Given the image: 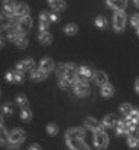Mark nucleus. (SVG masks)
<instances>
[{"label":"nucleus","instance_id":"nucleus-1","mask_svg":"<svg viewBox=\"0 0 139 150\" xmlns=\"http://www.w3.org/2000/svg\"><path fill=\"white\" fill-rule=\"evenodd\" d=\"M55 72L60 78H68L74 84L78 81V68L76 67V64H58Z\"/></svg>","mask_w":139,"mask_h":150},{"label":"nucleus","instance_id":"nucleus-2","mask_svg":"<svg viewBox=\"0 0 139 150\" xmlns=\"http://www.w3.org/2000/svg\"><path fill=\"white\" fill-rule=\"evenodd\" d=\"M25 139H26V133L22 130V129H15V130H12L7 134V142H9V144H12V146L20 144Z\"/></svg>","mask_w":139,"mask_h":150},{"label":"nucleus","instance_id":"nucleus-3","mask_svg":"<svg viewBox=\"0 0 139 150\" xmlns=\"http://www.w3.org/2000/svg\"><path fill=\"white\" fill-rule=\"evenodd\" d=\"M94 146L99 150L106 149L109 146V136L104 130H99L94 133Z\"/></svg>","mask_w":139,"mask_h":150},{"label":"nucleus","instance_id":"nucleus-4","mask_svg":"<svg viewBox=\"0 0 139 150\" xmlns=\"http://www.w3.org/2000/svg\"><path fill=\"white\" fill-rule=\"evenodd\" d=\"M125 25H126V15H125V10H120V12H115L113 15V28L116 32H122L125 29Z\"/></svg>","mask_w":139,"mask_h":150},{"label":"nucleus","instance_id":"nucleus-5","mask_svg":"<svg viewBox=\"0 0 139 150\" xmlns=\"http://www.w3.org/2000/svg\"><path fill=\"white\" fill-rule=\"evenodd\" d=\"M74 93L77 94L78 97H87L90 94V85H88V82L78 79L74 84Z\"/></svg>","mask_w":139,"mask_h":150},{"label":"nucleus","instance_id":"nucleus-6","mask_svg":"<svg viewBox=\"0 0 139 150\" xmlns=\"http://www.w3.org/2000/svg\"><path fill=\"white\" fill-rule=\"evenodd\" d=\"M16 28H18V30H19L20 35H26V33H29V30L32 29V19L29 18H22L19 19V22L16 23Z\"/></svg>","mask_w":139,"mask_h":150},{"label":"nucleus","instance_id":"nucleus-7","mask_svg":"<svg viewBox=\"0 0 139 150\" xmlns=\"http://www.w3.org/2000/svg\"><path fill=\"white\" fill-rule=\"evenodd\" d=\"M67 146L71 150H90V147L83 142V140H77V139H65Z\"/></svg>","mask_w":139,"mask_h":150},{"label":"nucleus","instance_id":"nucleus-8","mask_svg":"<svg viewBox=\"0 0 139 150\" xmlns=\"http://www.w3.org/2000/svg\"><path fill=\"white\" fill-rule=\"evenodd\" d=\"M34 68H35V61L32 58H26V59L18 62V65H16V69L22 71V72H25V71H32L34 72Z\"/></svg>","mask_w":139,"mask_h":150},{"label":"nucleus","instance_id":"nucleus-9","mask_svg":"<svg viewBox=\"0 0 139 150\" xmlns=\"http://www.w3.org/2000/svg\"><path fill=\"white\" fill-rule=\"evenodd\" d=\"M86 137V130L81 127H74L70 129L65 133V139H77V140H83Z\"/></svg>","mask_w":139,"mask_h":150},{"label":"nucleus","instance_id":"nucleus-10","mask_svg":"<svg viewBox=\"0 0 139 150\" xmlns=\"http://www.w3.org/2000/svg\"><path fill=\"white\" fill-rule=\"evenodd\" d=\"M84 124H86V127L88 129V130L91 131H99V130H104V127L101 126V123H99L96 118H93V117H86V120H84Z\"/></svg>","mask_w":139,"mask_h":150},{"label":"nucleus","instance_id":"nucleus-11","mask_svg":"<svg viewBox=\"0 0 139 150\" xmlns=\"http://www.w3.org/2000/svg\"><path fill=\"white\" fill-rule=\"evenodd\" d=\"M106 4L115 12H120L125 10V7L128 6V0H106Z\"/></svg>","mask_w":139,"mask_h":150},{"label":"nucleus","instance_id":"nucleus-12","mask_svg":"<svg viewBox=\"0 0 139 150\" xmlns=\"http://www.w3.org/2000/svg\"><path fill=\"white\" fill-rule=\"evenodd\" d=\"M118 123H119V120H118L116 114H107V115H104V118L101 120V126H103L104 129L116 127Z\"/></svg>","mask_w":139,"mask_h":150},{"label":"nucleus","instance_id":"nucleus-13","mask_svg":"<svg viewBox=\"0 0 139 150\" xmlns=\"http://www.w3.org/2000/svg\"><path fill=\"white\" fill-rule=\"evenodd\" d=\"M49 23H51L49 13H46V12H41V15H39V29H41V32H46L48 28H49Z\"/></svg>","mask_w":139,"mask_h":150},{"label":"nucleus","instance_id":"nucleus-14","mask_svg":"<svg viewBox=\"0 0 139 150\" xmlns=\"http://www.w3.org/2000/svg\"><path fill=\"white\" fill-rule=\"evenodd\" d=\"M54 68H55V62H54V59H52V58H43V59L41 61L39 69H42V71H45V72H48V74H49Z\"/></svg>","mask_w":139,"mask_h":150},{"label":"nucleus","instance_id":"nucleus-15","mask_svg":"<svg viewBox=\"0 0 139 150\" xmlns=\"http://www.w3.org/2000/svg\"><path fill=\"white\" fill-rule=\"evenodd\" d=\"M93 79H94V82L97 84V85H100V87H103L104 84H109L107 82V74L104 72V71H96L94 72V75H93Z\"/></svg>","mask_w":139,"mask_h":150},{"label":"nucleus","instance_id":"nucleus-16","mask_svg":"<svg viewBox=\"0 0 139 150\" xmlns=\"http://www.w3.org/2000/svg\"><path fill=\"white\" fill-rule=\"evenodd\" d=\"M93 75H94V72L88 67H80L78 68V79H81V81H87V79L93 78Z\"/></svg>","mask_w":139,"mask_h":150},{"label":"nucleus","instance_id":"nucleus-17","mask_svg":"<svg viewBox=\"0 0 139 150\" xmlns=\"http://www.w3.org/2000/svg\"><path fill=\"white\" fill-rule=\"evenodd\" d=\"M15 13H16V16L18 18H28L29 16V7H28V4H25V3H19V4H16V9H15Z\"/></svg>","mask_w":139,"mask_h":150},{"label":"nucleus","instance_id":"nucleus-18","mask_svg":"<svg viewBox=\"0 0 139 150\" xmlns=\"http://www.w3.org/2000/svg\"><path fill=\"white\" fill-rule=\"evenodd\" d=\"M38 40H39V43H42V45H51L52 40H54V38H52V35L49 32H39Z\"/></svg>","mask_w":139,"mask_h":150},{"label":"nucleus","instance_id":"nucleus-19","mask_svg":"<svg viewBox=\"0 0 139 150\" xmlns=\"http://www.w3.org/2000/svg\"><path fill=\"white\" fill-rule=\"evenodd\" d=\"M48 3H49V6H51L54 10H57V12H62V10H65V7H67V4H65L64 0H48Z\"/></svg>","mask_w":139,"mask_h":150},{"label":"nucleus","instance_id":"nucleus-20","mask_svg":"<svg viewBox=\"0 0 139 150\" xmlns=\"http://www.w3.org/2000/svg\"><path fill=\"white\" fill-rule=\"evenodd\" d=\"M115 93V87L112 85V84H104L101 88H100V94L103 95V97H112Z\"/></svg>","mask_w":139,"mask_h":150},{"label":"nucleus","instance_id":"nucleus-21","mask_svg":"<svg viewBox=\"0 0 139 150\" xmlns=\"http://www.w3.org/2000/svg\"><path fill=\"white\" fill-rule=\"evenodd\" d=\"M6 32V36H7V39H10V40H16L18 38H19V30H18V28L16 26H13V28H9L7 30H4Z\"/></svg>","mask_w":139,"mask_h":150},{"label":"nucleus","instance_id":"nucleus-22","mask_svg":"<svg viewBox=\"0 0 139 150\" xmlns=\"http://www.w3.org/2000/svg\"><path fill=\"white\" fill-rule=\"evenodd\" d=\"M128 131H129V127H128L126 121H125V120L119 121L118 126H116V134H118V136H123V134H126Z\"/></svg>","mask_w":139,"mask_h":150},{"label":"nucleus","instance_id":"nucleus-23","mask_svg":"<svg viewBox=\"0 0 139 150\" xmlns=\"http://www.w3.org/2000/svg\"><path fill=\"white\" fill-rule=\"evenodd\" d=\"M77 32H78V26H77L76 23H68V25L64 28V33H65V35L73 36V35H76Z\"/></svg>","mask_w":139,"mask_h":150},{"label":"nucleus","instance_id":"nucleus-24","mask_svg":"<svg viewBox=\"0 0 139 150\" xmlns=\"http://www.w3.org/2000/svg\"><path fill=\"white\" fill-rule=\"evenodd\" d=\"M46 76H48V72H45V71H42V69H35V71L32 72V79H34V81H43Z\"/></svg>","mask_w":139,"mask_h":150},{"label":"nucleus","instance_id":"nucleus-25","mask_svg":"<svg viewBox=\"0 0 139 150\" xmlns=\"http://www.w3.org/2000/svg\"><path fill=\"white\" fill-rule=\"evenodd\" d=\"M119 111L122 112L123 115H126V117H128V115H130V112L133 111V108H132V105H130V104L125 103V104H122V105L119 107Z\"/></svg>","mask_w":139,"mask_h":150},{"label":"nucleus","instance_id":"nucleus-26","mask_svg":"<svg viewBox=\"0 0 139 150\" xmlns=\"http://www.w3.org/2000/svg\"><path fill=\"white\" fill-rule=\"evenodd\" d=\"M15 45L18 46V48H26L28 46V39H26V36L25 35H19V38L15 40Z\"/></svg>","mask_w":139,"mask_h":150},{"label":"nucleus","instance_id":"nucleus-27","mask_svg":"<svg viewBox=\"0 0 139 150\" xmlns=\"http://www.w3.org/2000/svg\"><path fill=\"white\" fill-rule=\"evenodd\" d=\"M128 137H132V139H136V140H139V126L138 124H135V126H132L130 129H129V131H128Z\"/></svg>","mask_w":139,"mask_h":150},{"label":"nucleus","instance_id":"nucleus-28","mask_svg":"<svg viewBox=\"0 0 139 150\" xmlns=\"http://www.w3.org/2000/svg\"><path fill=\"white\" fill-rule=\"evenodd\" d=\"M20 118L23 120V121H31V118H32V111L26 107V108H22V111H20Z\"/></svg>","mask_w":139,"mask_h":150},{"label":"nucleus","instance_id":"nucleus-29","mask_svg":"<svg viewBox=\"0 0 139 150\" xmlns=\"http://www.w3.org/2000/svg\"><path fill=\"white\" fill-rule=\"evenodd\" d=\"M46 133H48L49 136H55V134L58 133V126H57L55 123H49V124L46 126Z\"/></svg>","mask_w":139,"mask_h":150},{"label":"nucleus","instance_id":"nucleus-30","mask_svg":"<svg viewBox=\"0 0 139 150\" xmlns=\"http://www.w3.org/2000/svg\"><path fill=\"white\" fill-rule=\"evenodd\" d=\"M128 118H129L133 124H138L139 123V110L138 108H133V111L130 112V115H128Z\"/></svg>","mask_w":139,"mask_h":150},{"label":"nucleus","instance_id":"nucleus-31","mask_svg":"<svg viewBox=\"0 0 139 150\" xmlns=\"http://www.w3.org/2000/svg\"><path fill=\"white\" fill-rule=\"evenodd\" d=\"M16 104L20 105L22 108H26V105H28V100H26V97L22 95V94H19V95L16 97Z\"/></svg>","mask_w":139,"mask_h":150},{"label":"nucleus","instance_id":"nucleus-32","mask_svg":"<svg viewBox=\"0 0 139 150\" xmlns=\"http://www.w3.org/2000/svg\"><path fill=\"white\" fill-rule=\"evenodd\" d=\"M58 84H60V87L62 88V90H65V88H68V87H70L71 84H74V82H73V81H70L68 78H64V76H62V78H60Z\"/></svg>","mask_w":139,"mask_h":150},{"label":"nucleus","instance_id":"nucleus-33","mask_svg":"<svg viewBox=\"0 0 139 150\" xmlns=\"http://www.w3.org/2000/svg\"><path fill=\"white\" fill-rule=\"evenodd\" d=\"M1 114H3V115H6V114H13V107H12L10 104L4 103V104L1 105Z\"/></svg>","mask_w":139,"mask_h":150},{"label":"nucleus","instance_id":"nucleus-34","mask_svg":"<svg viewBox=\"0 0 139 150\" xmlns=\"http://www.w3.org/2000/svg\"><path fill=\"white\" fill-rule=\"evenodd\" d=\"M23 78H25V76H23V72H22V71H18V69L13 71V81H15V82H23Z\"/></svg>","mask_w":139,"mask_h":150},{"label":"nucleus","instance_id":"nucleus-35","mask_svg":"<svg viewBox=\"0 0 139 150\" xmlns=\"http://www.w3.org/2000/svg\"><path fill=\"white\" fill-rule=\"evenodd\" d=\"M128 146H129L130 149H138L139 147V140L132 139V137H128Z\"/></svg>","mask_w":139,"mask_h":150},{"label":"nucleus","instance_id":"nucleus-36","mask_svg":"<svg viewBox=\"0 0 139 150\" xmlns=\"http://www.w3.org/2000/svg\"><path fill=\"white\" fill-rule=\"evenodd\" d=\"M130 25H132L133 28L139 29V15L138 13H135V15L130 16Z\"/></svg>","mask_w":139,"mask_h":150},{"label":"nucleus","instance_id":"nucleus-37","mask_svg":"<svg viewBox=\"0 0 139 150\" xmlns=\"http://www.w3.org/2000/svg\"><path fill=\"white\" fill-rule=\"evenodd\" d=\"M96 25H97L99 28H106V26H107V20L103 18V16H97V18H96Z\"/></svg>","mask_w":139,"mask_h":150},{"label":"nucleus","instance_id":"nucleus-38","mask_svg":"<svg viewBox=\"0 0 139 150\" xmlns=\"http://www.w3.org/2000/svg\"><path fill=\"white\" fill-rule=\"evenodd\" d=\"M3 7H16L15 0H3Z\"/></svg>","mask_w":139,"mask_h":150},{"label":"nucleus","instance_id":"nucleus-39","mask_svg":"<svg viewBox=\"0 0 139 150\" xmlns=\"http://www.w3.org/2000/svg\"><path fill=\"white\" fill-rule=\"evenodd\" d=\"M28 150H42V149H41L39 144H35V143H34V144H31V146L28 147Z\"/></svg>","mask_w":139,"mask_h":150},{"label":"nucleus","instance_id":"nucleus-40","mask_svg":"<svg viewBox=\"0 0 139 150\" xmlns=\"http://www.w3.org/2000/svg\"><path fill=\"white\" fill-rule=\"evenodd\" d=\"M6 81H13V72H6Z\"/></svg>","mask_w":139,"mask_h":150},{"label":"nucleus","instance_id":"nucleus-41","mask_svg":"<svg viewBox=\"0 0 139 150\" xmlns=\"http://www.w3.org/2000/svg\"><path fill=\"white\" fill-rule=\"evenodd\" d=\"M49 19H51V22H58V20H60L55 13H51V15H49Z\"/></svg>","mask_w":139,"mask_h":150},{"label":"nucleus","instance_id":"nucleus-42","mask_svg":"<svg viewBox=\"0 0 139 150\" xmlns=\"http://www.w3.org/2000/svg\"><path fill=\"white\" fill-rule=\"evenodd\" d=\"M135 90H136V93L139 94V76L136 78V81H135Z\"/></svg>","mask_w":139,"mask_h":150},{"label":"nucleus","instance_id":"nucleus-43","mask_svg":"<svg viewBox=\"0 0 139 150\" xmlns=\"http://www.w3.org/2000/svg\"><path fill=\"white\" fill-rule=\"evenodd\" d=\"M133 3H135V6H136V7H139V0H133Z\"/></svg>","mask_w":139,"mask_h":150},{"label":"nucleus","instance_id":"nucleus-44","mask_svg":"<svg viewBox=\"0 0 139 150\" xmlns=\"http://www.w3.org/2000/svg\"><path fill=\"white\" fill-rule=\"evenodd\" d=\"M9 150H19V147H16V146H12Z\"/></svg>","mask_w":139,"mask_h":150},{"label":"nucleus","instance_id":"nucleus-45","mask_svg":"<svg viewBox=\"0 0 139 150\" xmlns=\"http://www.w3.org/2000/svg\"><path fill=\"white\" fill-rule=\"evenodd\" d=\"M136 33H138V36H139V29H138V30H136Z\"/></svg>","mask_w":139,"mask_h":150}]
</instances>
